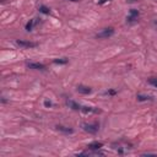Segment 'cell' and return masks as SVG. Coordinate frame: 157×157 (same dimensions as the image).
I'll list each match as a JSON object with an SVG mask.
<instances>
[{"mask_svg": "<svg viewBox=\"0 0 157 157\" xmlns=\"http://www.w3.org/2000/svg\"><path fill=\"white\" fill-rule=\"evenodd\" d=\"M66 106L74 110H81V106L78 103H76L75 101H72V100H68L66 101Z\"/></svg>", "mask_w": 157, "mask_h": 157, "instance_id": "cell-8", "label": "cell"}, {"mask_svg": "<svg viewBox=\"0 0 157 157\" xmlns=\"http://www.w3.org/2000/svg\"><path fill=\"white\" fill-rule=\"evenodd\" d=\"M149 84H151L152 86H155V87H157V78H153V77H151L149 80Z\"/></svg>", "mask_w": 157, "mask_h": 157, "instance_id": "cell-17", "label": "cell"}, {"mask_svg": "<svg viewBox=\"0 0 157 157\" xmlns=\"http://www.w3.org/2000/svg\"><path fill=\"white\" fill-rule=\"evenodd\" d=\"M56 130L60 131V133H64V134H72L74 133V129L71 128H68V126H63V125H56Z\"/></svg>", "mask_w": 157, "mask_h": 157, "instance_id": "cell-9", "label": "cell"}, {"mask_svg": "<svg viewBox=\"0 0 157 157\" xmlns=\"http://www.w3.org/2000/svg\"><path fill=\"white\" fill-rule=\"evenodd\" d=\"M44 106H46V107H50V106H52V102H50V101H46V102H44Z\"/></svg>", "mask_w": 157, "mask_h": 157, "instance_id": "cell-18", "label": "cell"}, {"mask_svg": "<svg viewBox=\"0 0 157 157\" xmlns=\"http://www.w3.org/2000/svg\"><path fill=\"white\" fill-rule=\"evenodd\" d=\"M16 44L20 46V47H22V48H36L38 46V44L34 43V42H27V41H21V39L16 41Z\"/></svg>", "mask_w": 157, "mask_h": 157, "instance_id": "cell-4", "label": "cell"}, {"mask_svg": "<svg viewBox=\"0 0 157 157\" xmlns=\"http://www.w3.org/2000/svg\"><path fill=\"white\" fill-rule=\"evenodd\" d=\"M82 129L87 131L88 134H96L98 131V124H87V123H84L82 124Z\"/></svg>", "mask_w": 157, "mask_h": 157, "instance_id": "cell-3", "label": "cell"}, {"mask_svg": "<svg viewBox=\"0 0 157 157\" xmlns=\"http://www.w3.org/2000/svg\"><path fill=\"white\" fill-rule=\"evenodd\" d=\"M107 0H101V1H98V4H103V3H106Z\"/></svg>", "mask_w": 157, "mask_h": 157, "instance_id": "cell-19", "label": "cell"}, {"mask_svg": "<svg viewBox=\"0 0 157 157\" xmlns=\"http://www.w3.org/2000/svg\"><path fill=\"white\" fill-rule=\"evenodd\" d=\"M88 150H100L103 147V142H98V141H94V142H91L88 144Z\"/></svg>", "mask_w": 157, "mask_h": 157, "instance_id": "cell-10", "label": "cell"}, {"mask_svg": "<svg viewBox=\"0 0 157 157\" xmlns=\"http://www.w3.org/2000/svg\"><path fill=\"white\" fill-rule=\"evenodd\" d=\"M39 12L46 14V15H49V14H50V9L47 8V6H44V5H41V6H39Z\"/></svg>", "mask_w": 157, "mask_h": 157, "instance_id": "cell-14", "label": "cell"}, {"mask_svg": "<svg viewBox=\"0 0 157 157\" xmlns=\"http://www.w3.org/2000/svg\"><path fill=\"white\" fill-rule=\"evenodd\" d=\"M115 93H117V91H115V90H108V91H106V92H104L106 96H114Z\"/></svg>", "mask_w": 157, "mask_h": 157, "instance_id": "cell-16", "label": "cell"}, {"mask_svg": "<svg viewBox=\"0 0 157 157\" xmlns=\"http://www.w3.org/2000/svg\"><path fill=\"white\" fill-rule=\"evenodd\" d=\"M37 22H38L37 18H32V20H30V21L27 22V25H26V30H27V31H32L33 27L37 25Z\"/></svg>", "mask_w": 157, "mask_h": 157, "instance_id": "cell-12", "label": "cell"}, {"mask_svg": "<svg viewBox=\"0 0 157 157\" xmlns=\"http://www.w3.org/2000/svg\"><path fill=\"white\" fill-rule=\"evenodd\" d=\"M138 17H139V11L135 10V9H131L130 10V15H129V17L126 20H128L129 24H133V22H135L138 20Z\"/></svg>", "mask_w": 157, "mask_h": 157, "instance_id": "cell-5", "label": "cell"}, {"mask_svg": "<svg viewBox=\"0 0 157 157\" xmlns=\"http://www.w3.org/2000/svg\"><path fill=\"white\" fill-rule=\"evenodd\" d=\"M136 98H138V101H151L152 100V97L151 96H146V94H138L136 96Z\"/></svg>", "mask_w": 157, "mask_h": 157, "instance_id": "cell-13", "label": "cell"}, {"mask_svg": "<svg viewBox=\"0 0 157 157\" xmlns=\"http://www.w3.org/2000/svg\"><path fill=\"white\" fill-rule=\"evenodd\" d=\"M76 90H77V92H80V93L82 94H88L92 92V88L88 86H84V85H78L77 87H76Z\"/></svg>", "mask_w": 157, "mask_h": 157, "instance_id": "cell-6", "label": "cell"}, {"mask_svg": "<svg viewBox=\"0 0 157 157\" xmlns=\"http://www.w3.org/2000/svg\"><path fill=\"white\" fill-rule=\"evenodd\" d=\"M113 33H114V28L108 27V28H104V30H102L101 32H98V33L96 34V37H97V38H108Z\"/></svg>", "mask_w": 157, "mask_h": 157, "instance_id": "cell-2", "label": "cell"}, {"mask_svg": "<svg viewBox=\"0 0 157 157\" xmlns=\"http://www.w3.org/2000/svg\"><path fill=\"white\" fill-rule=\"evenodd\" d=\"M81 112H84L85 114H88V113H100L101 110L93 107H81Z\"/></svg>", "mask_w": 157, "mask_h": 157, "instance_id": "cell-11", "label": "cell"}, {"mask_svg": "<svg viewBox=\"0 0 157 157\" xmlns=\"http://www.w3.org/2000/svg\"><path fill=\"white\" fill-rule=\"evenodd\" d=\"M53 63L54 64H68V59H54L53 60Z\"/></svg>", "mask_w": 157, "mask_h": 157, "instance_id": "cell-15", "label": "cell"}, {"mask_svg": "<svg viewBox=\"0 0 157 157\" xmlns=\"http://www.w3.org/2000/svg\"><path fill=\"white\" fill-rule=\"evenodd\" d=\"M112 149L115 150L118 153H120V155H125L129 150L133 149V145L129 144V142H126V141L113 142V144H112Z\"/></svg>", "mask_w": 157, "mask_h": 157, "instance_id": "cell-1", "label": "cell"}, {"mask_svg": "<svg viewBox=\"0 0 157 157\" xmlns=\"http://www.w3.org/2000/svg\"><path fill=\"white\" fill-rule=\"evenodd\" d=\"M27 66L30 69H34V70H44L46 69V65L41 63H27Z\"/></svg>", "mask_w": 157, "mask_h": 157, "instance_id": "cell-7", "label": "cell"}, {"mask_svg": "<svg viewBox=\"0 0 157 157\" xmlns=\"http://www.w3.org/2000/svg\"><path fill=\"white\" fill-rule=\"evenodd\" d=\"M70 1H78V0H70Z\"/></svg>", "mask_w": 157, "mask_h": 157, "instance_id": "cell-20", "label": "cell"}]
</instances>
